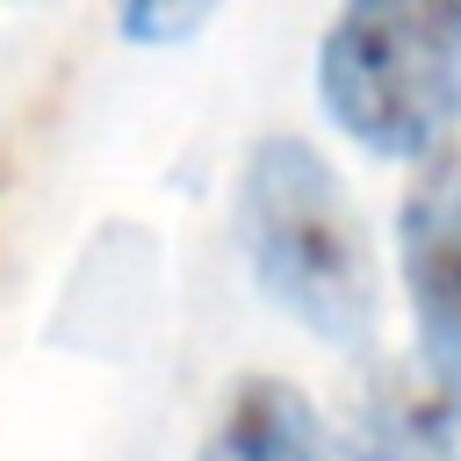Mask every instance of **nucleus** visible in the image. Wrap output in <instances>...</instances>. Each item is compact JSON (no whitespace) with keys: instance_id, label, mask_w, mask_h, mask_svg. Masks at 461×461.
Instances as JSON below:
<instances>
[{"instance_id":"5","label":"nucleus","mask_w":461,"mask_h":461,"mask_svg":"<svg viewBox=\"0 0 461 461\" xmlns=\"http://www.w3.org/2000/svg\"><path fill=\"white\" fill-rule=\"evenodd\" d=\"M454 425L425 389H403L389 382L375 403H367V461H461L454 454Z\"/></svg>"},{"instance_id":"4","label":"nucleus","mask_w":461,"mask_h":461,"mask_svg":"<svg viewBox=\"0 0 461 461\" xmlns=\"http://www.w3.org/2000/svg\"><path fill=\"white\" fill-rule=\"evenodd\" d=\"M194 461H339V454L303 389H288L281 375H252L230 389Z\"/></svg>"},{"instance_id":"6","label":"nucleus","mask_w":461,"mask_h":461,"mask_svg":"<svg viewBox=\"0 0 461 461\" xmlns=\"http://www.w3.org/2000/svg\"><path fill=\"white\" fill-rule=\"evenodd\" d=\"M209 14H216V0H122L115 29L130 43H144V50H166V43H187Z\"/></svg>"},{"instance_id":"2","label":"nucleus","mask_w":461,"mask_h":461,"mask_svg":"<svg viewBox=\"0 0 461 461\" xmlns=\"http://www.w3.org/2000/svg\"><path fill=\"white\" fill-rule=\"evenodd\" d=\"M317 101L360 151L432 158L461 122V0H339Z\"/></svg>"},{"instance_id":"3","label":"nucleus","mask_w":461,"mask_h":461,"mask_svg":"<svg viewBox=\"0 0 461 461\" xmlns=\"http://www.w3.org/2000/svg\"><path fill=\"white\" fill-rule=\"evenodd\" d=\"M396 259L418 324L425 396L447 418H461V144H439L418 166L396 209Z\"/></svg>"},{"instance_id":"1","label":"nucleus","mask_w":461,"mask_h":461,"mask_svg":"<svg viewBox=\"0 0 461 461\" xmlns=\"http://www.w3.org/2000/svg\"><path fill=\"white\" fill-rule=\"evenodd\" d=\"M238 252L259 295L324 346L375 331V259L346 180L303 137H259L238 173Z\"/></svg>"}]
</instances>
